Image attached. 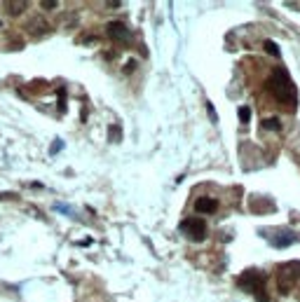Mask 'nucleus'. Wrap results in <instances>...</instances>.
I'll return each mask as SVG.
<instances>
[{"mask_svg":"<svg viewBox=\"0 0 300 302\" xmlns=\"http://www.w3.org/2000/svg\"><path fill=\"white\" fill-rule=\"evenodd\" d=\"M267 89L272 92V96L279 101L282 105H288V108H296V87L291 82V75L286 73V68H274L270 80H267Z\"/></svg>","mask_w":300,"mask_h":302,"instance_id":"nucleus-1","label":"nucleus"},{"mask_svg":"<svg viewBox=\"0 0 300 302\" xmlns=\"http://www.w3.org/2000/svg\"><path fill=\"white\" fill-rule=\"evenodd\" d=\"M237 284H239V288L256 293V300H258V302H267V290H265V274H261L258 269H247L244 274L237 279Z\"/></svg>","mask_w":300,"mask_h":302,"instance_id":"nucleus-2","label":"nucleus"},{"mask_svg":"<svg viewBox=\"0 0 300 302\" xmlns=\"http://www.w3.org/2000/svg\"><path fill=\"white\" fill-rule=\"evenodd\" d=\"M181 232L190 241H204L207 239V223L199 218H185L181 223Z\"/></svg>","mask_w":300,"mask_h":302,"instance_id":"nucleus-3","label":"nucleus"},{"mask_svg":"<svg viewBox=\"0 0 300 302\" xmlns=\"http://www.w3.org/2000/svg\"><path fill=\"white\" fill-rule=\"evenodd\" d=\"M298 276H300V263L282 265V269H279V293L286 295L288 288H291V284H293Z\"/></svg>","mask_w":300,"mask_h":302,"instance_id":"nucleus-4","label":"nucleus"},{"mask_svg":"<svg viewBox=\"0 0 300 302\" xmlns=\"http://www.w3.org/2000/svg\"><path fill=\"white\" fill-rule=\"evenodd\" d=\"M106 33H108V38L110 40H115V42H127V40L131 38V33H129V28L124 26L122 21H110L108 26H106Z\"/></svg>","mask_w":300,"mask_h":302,"instance_id":"nucleus-5","label":"nucleus"},{"mask_svg":"<svg viewBox=\"0 0 300 302\" xmlns=\"http://www.w3.org/2000/svg\"><path fill=\"white\" fill-rule=\"evenodd\" d=\"M195 209H197V213H216L218 201H216L213 197H197Z\"/></svg>","mask_w":300,"mask_h":302,"instance_id":"nucleus-6","label":"nucleus"},{"mask_svg":"<svg viewBox=\"0 0 300 302\" xmlns=\"http://www.w3.org/2000/svg\"><path fill=\"white\" fill-rule=\"evenodd\" d=\"M26 7H28L26 0H19V2H5V10H7L10 14H21Z\"/></svg>","mask_w":300,"mask_h":302,"instance_id":"nucleus-7","label":"nucleus"},{"mask_svg":"<svg viewBox=\"0 0 300 302\" xmlns=\"http://www.w3.org/2000/svg\"><path fill=\"white\" fill-rule=\"evenodd\" d=\"M263 127L270 129V132H279V129H282V122H279V117H265L263 119Z\"/></svg>","mask_w":300,"mask_h":302,"instance_id":"nucleus-8","label":"nucleus"},{"mask_svg":"<svg viewBox=\"0 0 300 302\" xmlns=\"http://www.w3.org/2000/svg\"><path fill=\"white\" fill-rule=\"evenodd\" d=\"M263 45H265V52H267V54H272V56H279V47H277V42H274V40H265Z\"/></svg>","mask_w":300,"mask_h":302,"instance_id":"nucleus-9","label":"nucleus"},{"mask_svg":"<svg viewBox=\"0 0 300 302\" xmlns=\"http://www.w3.org/2000/svg\"><path fill=\"white\" fill-rule=\"evenodd\" d=\"M248 119H251V108H248V105H242V108H239V122H242V124H248Z\"/></svg>","mask_w":300,"mask_h":302,"instance_id":"nucleus-10","label":"nucleus"},{"mask_svg":"<svg viewBox=\"0 0 300 302\" xmlns=\"http://www.w3.org/2000/svg\"><path fill=\"white\" fill-rule=\"evenodd\" d=\"M56 96H59V103H56V108H59V113H64V110H66V89H64V87H59Z\"/></svg>","mask_w":300,"mask_h":302,"instance_id":"nucleus-11","label":"nucleus"},{"mask_svg":"<svg viewBox=\"0 0 300 302\" xmlns=\"http://www.w3.org/2000/svg\"><path fill=\"white\" fill-rule=\"evenodd\" d=\"M108 136H110V141H120V138H122V132H120L118 124H113V127L108 129Z\"/></svg>","mask_w":300,"mask_h":302,"instance_id":"nucleus-12","label":"nucleus"},{"mask_svg":"<svg viewBox=\"0 0 300 302\" xmlns=\"http://www.w3.org/2000/svg\"><path fill=\"white\" fill-rule=\"evenodd\" d=\"M272 241H274V244H277V246H286V244H291V241H293V236H288V235H282V236H274Z\"/></svg>","mask_w":300,"mask_h":302,"instance_id":"nucleus-13","label":"nucleus"},{"mask_svg":"<svg viewBox=\"0 0 300 302\" xmlns=\"http://www.w3.org/2000/svg\"><path fill=\"white\" fill-rule=\"evenodd\" d=\"M40 7H42V10H56V7H59V2H56V0H50V2H47V0H42V2H40Z\"/></svg>","mask_w":300,"mask_h":302,"instance_id":"nucleus-14","label":"nucleus"},{"mask_svg":"<svg viewBox=\"0 0 300 302\" xmlns=\"http://www.w3.org/2000/svg\"><path fill=\"white\" fill-rule=\"evenodd\" d=\"M61 148H64V141H54V143H52V150H50V152H52V155H56V152H59Z\"/></svg>","mask_w":300,"mask_h":302,"instance_id":"nucleus-15","label":"nucleus"},{"mask_svg":"<svg viewBox=\"0 0 300 302\" xmlns=\"http://www.w3.org/2000/svg\"><path fill=\"white\" fill-rule=\"evenodd\" d=\"M5 199H17L14 192H0V201H5Z\"/></svg>","mask_w":300,"mask_h":302,"instance_id":"nucleus-16","label":"nucleus"},{"mask_svg":"<svg viewBox=\"0 0 300 302\" xmlns=\"http://www.w3.org/2000/svg\"><path fill=\"white\" fill-rule=\"evenodd\" d=\"M207 110H209V115H211V119H213V122H216V119H218V115H216V110H213V105H207Z\"/></svg>","mask_w":300,"mask_h":302,"instance_id":"nucleus-17","label":"nucleus"}]
</instances>
